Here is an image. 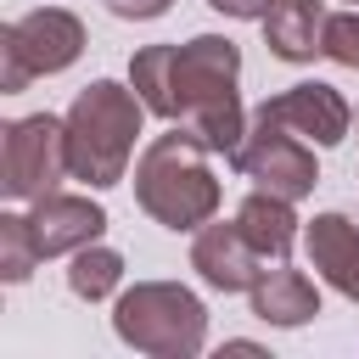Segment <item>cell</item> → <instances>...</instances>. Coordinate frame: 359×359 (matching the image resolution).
<instances>
[{"label":"cell","instance_id":"17","mask_svg":"<svg viewBox=\"0 0 359 359\" xmlns=\"http://www.w3.org/2000/svg\"><path fill=\"white\" fill-rule=\"evenodd\" d=\"M39 258H45V252H39V241H34L28 213H0V280H11V286L28 280Z\"/></svg>","mask_w":359,"mask_h":359},{"label":"cell","instance_id":"6","mask_svg":"<svg viewBox=\"0 0 359 359\" xmlns=\"http://www.w3.org/2000/svg\"><path fill=\"white\" fill-rule=\"evenodd\" d=\"M62 174H73L62 118H50V112L11 118L6 135H0V191L11 202H39V196L56 191Z\"/></svg>","mask_w":359,"mask_h":359},{"label":"cell","instance_id":"20","mask_svg":"<svg viewBox=\"0 0 359 359\" xmlns=\"http://www.w3.org/2000/svg\"><path fill=\"white\" fill-rule=\"evenodd\" d=\"M213 11H224V17H269V6L275 0H208Z\"/></svg>","mask_w":359,"mask_h":359},{"label":"cell","instance_id":"19","mask_svg":"<svg viewBox=\"0 0 359 359\" xmlns=\"http://www.w3.org/2000/svg\"><path fill=\"white\" fill-rule=\"evenodd\" d=\"M174 0H107V11L112 17H123V22H146V17H163Z\"/></svg>","mask_w":359,"mask_h":359},{"label":"cell","instance_id":"1","mask_svg":"<svg viewBox=\"0 0 359 359\" xmlns=\"http://www.w3.org/2000/svg\"><path fill=\"white\" fill-rule=\"evenodd\" d=\"M241 50L219 34H196L174 45V123H185L213 157H236L247 140L241 95H236Z\"/></svg>","mask_w":359,"mask_h":359},{"label":"cell","instance_id":"13","mask_svg":"<svg viewBox=\"0 0 359 359\" xmlns=\"http://www.w3.org/2000/svg\"><path fill=\"white\" fill-rule=\"evenodd\" d=\"M325 0H275L264 17V39L280 62H314L320 34H325Z\"/></svg>","mask_w":359,"mask_h":359},{"label":"cell","instance_id":"2","mask_svg":"<svg viewBox=\"0 0 359 359\" xmlns=\"http://www.w3.org/2000/svg\"><path fill=\"white\" fill-rule=\"evenodd\" d=\"M208 146L174 123L168 135H157L140 163H135V202L163 224V230H202L219 213V180L208 168Z\"/></svg>","mask_w":359,"mask_h":359},{"label":"cell","instance_id":"21","mask_svg":"<svg viewBox=\"0 0 359 359\" xmlns=\"http://www.w3.org/2000/svg\"><path fill=\"white\" fill-rule=\"evenodd\" d=\"M353 6H359V0H353Z\"/></svg>","mask_w":359,"mask_h":359},{"label":"cell","instance_id":"7","mask_svg":"<svg viewBox=\"0 0 359 359\" xmlns=\"http://www.w3.org/2000/svg\"><path fill=\"white\" fill-rule=\"evenodd\" d=\"M230 163H236L258 191H275V196H286V202L309 196V191H314V180H320L309 140H303V135H292V129H286V123H275V118H258V112H252L247 140H241V151H236Z\"/></svg>","mask_w":359,"mask_h":359},{"label":"cell","instance_id":"3","mask_svg":"<svg viewBox=\"0 0 359 359\" xmlns=\"http://www.w3.org/2000/svg\"><path fill=\"white\" fill-rule=\"evenodd\" d=\"M140 112H146V101H140L135 90H123V84H112V79L84 84V90L73 95L67 118H62L73 180H84V185H95V191L118 185L123 168H129L135 135H140Z\"/></svg>","mask_w":359,"mask_h":359},{"label":"cell","instance_id":"11","mask_svg":"<svg viewBox=\"0 0 359 359\" xmlns=\"http://www.w3.org/2000/svg\"><path fill=\"white\" fill-rule=\"evenodd\" d=\"M303 247H309V264H314L342 297L359 303V224H353L348 213H320V219H309Z\"/></svg>","mask_w":359,"mask_h":359},{"label":"cell","instance_id":"16","mask_svg":"<svg viewBox=\"0 0 359 359\" xmlns=\"http://www.w3.org/2000/svg\"><path fill=\"white\" fill-rule=\"evenodd\" d=\"M118 280H123V258H118L112 247H101V241L79 247V252H73V264H67V292H73V297H84V303H101Z\"/></svg>","mask_w":359,"mask_h":359},{"label":"cell","instance_id":"9","mask_svg":"<svg viewBox=\"0 0 359 359\" xmlns=\"http://www.w3.org/2000/svg\"><path fill=\"white\" fill-rule=\"evenodd\" d=\"M191 269L213 286V292H252L258 286V275H264V258L247 247V236L236 230V219L230 224H202L196 230V241H191Z\"/></svg>","mask_w":359,"mask_h":359},{"label":"cell","instance_id":"8","mask_svg":"<svg viewBox=\"0 0 359 359\" xmlns=\"http://www.w3.org/2000/svg\"><path fill=\"white\" fill-rule=\"evenodd\" d=\"M258 118H275V123H286L292 135H303V140H314V146H337V140L348 135V123H353V107H348L331 84L309 79V84H292V90L269 95V101L258 107Z\"/></svg>","mask_w":359,"mask_h":359},{"label":"cell","instance_id":"12","mask_svg":"<svg viewBox=\"0 0 359 359\" xmlns=\"http://www.w3.org/2000/svg\"><path fill=\"white\" fill-rule=\"evenodd\" d=\"M236 230L247 236V247H252L264 264H286V252H292V241H297L292 202L275 196V191H252V196L236 208Z\"/></svg>","mask_w":359,"mask_h":359},{"label":"cell","instance_id":"10","mask_svg":"<svg viewBox=\"0 0 359 359\" xmlns=\"http://www.w3.org/2000/svg\"><path fill=\"white\" fill-rule=\"evenodd\" d=\"M28 224H34V241H39V252H45V258H56V252H79V247L101 241V230H107V213H101L90 196L50 191V196H39V202H34Z\"/></svg>","mask_w":359,"mask_h":359},{"label":"cell","instance_id":"14","mask_svg":"<svg viewBox=\"0 0 359 359\" xmlns=\"http://www.w3.org/2000/svg\"><path fill=\"white\" fill-rule=\"evenodd\" d=\"M247 297H252V314L269 320V325H303V320L320 314V292H314V280H309L303 269H286V264L264 269L258 286H252Z\"/></svg>","mask_w":359,"mask_h":359},{"label":"cell","instance_id":"15","mask_svg":"<svg viewBox=\"0 0 359 359\" xmlns=\"http://www.w3.org/2000/svg\"><path fill=\"white\" fill-rule=\"evenodd\" d=\"M129 84H135V95L146 101V112H157V118H168L174 123V45H146L135 62H129Z\"/></svg>","mask_w":359,"mask_h":359},{"label":"cell","instance_id":"18","mask_svg":"<svg viewBox=\"0 0 359 359\" xmlns=\"http://www.w3.org/2000/svg\"><path fill=\"white\" fill-rule=\"evenodd\" d=\"M320 56H331V62H342V67H359V6H353V11H331V17H325Z\"/></svg>","mask_w":359,"mask_h":359},{"label":"cell","instance_id":"5","mask_svg":"<svg viewBox=\"0 0 359 359\" xmlns=\"http://www.w3.org/2000/svg\"><path fill=\"white\" fill-rule=\"evenodd\" d=\"M84 50V22L62 6H39L28 17H11L0 28V84L6 90H28L39 73H62L73 67Z\"/></svg>","mask_w":359,"mask_h":359},{"label":"cell","instance_id":"4","mask_svg":"<svg viewBox=\"0 0 359 359\" xmlns=\"http://www.w3.org/2000/svg\"><path fill=\"white\" fill-rule=\"evenodd\" d=\"M112 331L151 359H191L208 342V309L174 280H135L112 303Z\"/></svg>","mask_w":359,"mask_h":359}]
</instances>
